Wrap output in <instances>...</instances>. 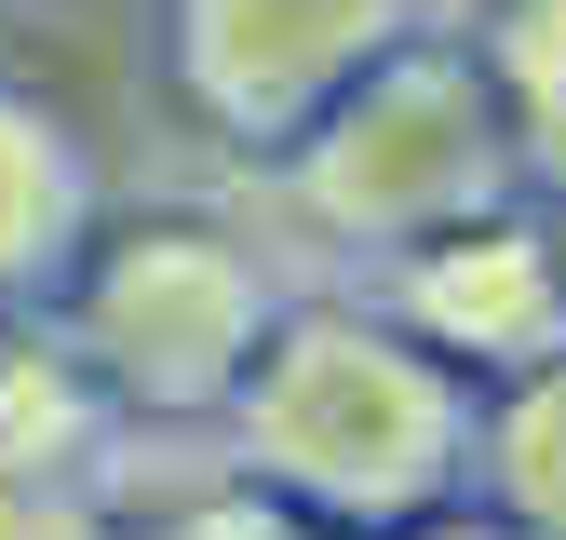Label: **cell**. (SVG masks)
I'll return each mask as SVG.
<instances>
[{"instance_id": "9c48e42d", "label": "cell", "mask_w": 566, "mask_h": 540, "mask_svg": "<svg viewBox=\"0 0 566 540\" xmlns=\"http://www.w3.org/2000/svg\"><path fill=\"white\" fill-rule=\"evenodd\" d=\"M67 419H82V392H67L54 365H0V472H14L28 446H54Z\"/></svg>"}, {"instance_id": "7a4b0ae2", "label": "cell", "mask_w": 566, "mask_h": 540, "mask_svg": "<svg viewBox=\"0 0 566 540\" xmlns=\"http://www.w3.org/2000/svg\"><path fill=\"white\" fill-rule=\"evenodd\" d=\"M526 135L485 82V54H446V41H405L350 82L311 135H297V217L365 243V257H418L472 217L526 202Z\"/></svg>"}, {"instance_id": "ba28073f", "label": "cell", "mask_w": 566, "mask_h": 540, "mask_svg": "<svg viewBox=\"0 0 566 540\" xmlns=\"http://www.w3.org/2000/svg\"><path fill=\"white\" fill-rule=\"evenodd\" d=\"M54 230H67V149L28 108H0V270H28Z\"/></svg>"}, {"instance_id": "6da1fadb", "label": "cell", "mask_w": 566, "mask_h": 540, "mask_svg": "<svg viewBox=\"0 0 566 540\" xmlns=\"http://www.w3.org/2000/svg\"><path fill=\"white\" fill-rule=\"evenodd\" d=\"M243 405V459L270 500H297L337 540H405L472 500V433H485V392L418 352L391 311H311V324H270Z\"/></svg>"}, {"instance_id": "7c38bea8", "label": "cell", "mask_w": 566, "mask_h": 540, "mask_svg": "<svg viewBox=\"0 0 566 540\" xmlns=\"http://www.w3.org/2000/svg\"><path fill=\"white\" fill-rule=\"evenodd\" d=\"M405 540H526V527H500L485 500H459V513H432V527H405Z\"/></svg>"}, {"instance_id": "52a82bcc", "label": "cell", "mask_w": 566, "mask_h": 540, "mask_svg": "<svg viewBox=\"0 0 566 540\" xmlns=\"http://www.w3.org/2000/svg\"><path fill=\"white\" fill-rule=\"evenodd\" d=\"M472 54H485V82H500L513 135H526V176L553 189L566 176V0H500Z\"/></svg>"}, {"instance_id": "8fae6325", "label": "cell", "mask_w": 566, "mask_h": 540, "mask_svg": "<svg viewBox=\"0 0 566 540\" xmlns=\"http://www.w3.org/2000/svg\"><path fill=\"white\" fill-rule=\"evenodd\" d=\"M0 540H95V527L54 513V500H0Z\"/></svg>"}, {"instance_id": "5b68a950", "label": "cell", "mask_w": 566, "mask_h": 540, "mask_svg": "<svg viewBox=\"0 0 566 540\" xmlns=\"http://www.w3.org/2000/svg\"><path fill=\"white\" fill-rule=\"evenodd\" d=\"M391 324L418 352H446L472 392L553 365L566 352V243H553V217L539 202H500V217L391 257Z\"/></svg>"}, {"instance_id": "8992f818", "label": "cell", "mask_w": 566, "mask_h": 540, "mask_svg": "<svg viewBox=\"0 0 566 540\" xmlns=\"http://www.w3.org/2000/svg\"><path fill=\"white\" fill-rule=\"evenodd\" d=\"M472 500L526 527V540H566V352L485 392V433H472Z\"/></svg>"}, {"instance_id": "4fadbf2b", "label": "cell", "mask_w": 566, "mask_h": 540, "mask_svg": "<svg viewBox=\"0 0 566 540\" xmlns=\"http://www.w3.org/2000/svg\"><path fill=\"white\" fill-rule=\"evenodd\" d=\"M539 217H553V243H566V176H553V189H539Z\"/></svg>"}, {"instance_id": "30bf717a", "label": "cell", "mask_w": 566, "mask_h": 540, "mask_svg": "<svg viewBox=\"0 0 566 540\" xmlns=\"http://www.w3.org/2000/svg\"><path fill=\"white\" fill-rule=\"evenodd\" d=\"M176 540H337V527H311L297 500H217V513H189Z\"/></svg>"}, {"instance_id": "3957f363", "label": "cell", "mask_w": 566, "mask_h": 540, "mask_svg": "<svg viewBox=\"0 0 566 540\" xmlns=\"http://www.w3.org/2000/svg\"><path fill=\"white\" fill-rule=\"evenodd\" d=\"M270 352V298L217 230H135L95 270V365L149 405H217Z\"/></svg>"}, {"instance_id": "277c9868", "label": "cell", "mask_w": 566, "mask_h": 540, "mask_svg": "<svg viewBox=\"0 0 566 540\" xmlns=\"http://www.w3.org/2000/svg\"><path fill=\"white\" fill-rule=\"evenodd\" d=\"M176 54L230 135H311L378 54H405V0H176Z\"/></svg>"}]
</instances>
